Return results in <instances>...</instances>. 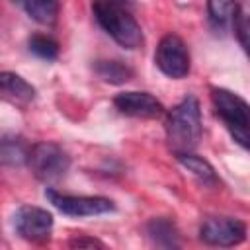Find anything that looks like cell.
Wrapping results in <instances>:
<instances>
[{
	"instance_id": "1",
	"label": "cell",
	"mask_w": 250,
	"mask_h": 250,
	"mask_svg": "<svg viewBox=\"0 0 250 250\" xmlns=\"http://www.w3.org/2000/svg\"><path fill=\"white\" fill-rule=\"evenodd\" d=\"M201 141V105L195 96H186L166 115V143L178 154L193 152Z\"/></svg>"
},
{
	"instance_id": "2",
	"label": "cell",
	"mask_w": 250,
	"mask_h": 250,
	"mask_svg": "<svg viewBox=\"0 0 250 250\" xmlns=\"http://www.w3.org/2000/svg\"><path fill=\"white\" fill-rule=\"evenodd\" d=\"M92 12L100 27L123 49H139L143 45V29L139 21L115 0H98Z\"/></svg>"
},
{
	"instance_id": "3",
	"label": "cell",
	"mask_w": 250,
	"mask_h": 250,
	"mask_svg": "<svg viewBox=\"0 0 250 250\" xmlns=\"http://www.w3.org/2000/svg\"><path fill=\"white\" fill-rule=\"evenodd\" d=\"M211 102L234 143L250 150V104L227 88H211Z\"/></svg>"
},
{
	"instance_id": "4",
	"label": "cell",
	"mask_w": 250,
	"mask_h": 250,
	"mask_svg": "<svg viewBox=\"0 0 250 250\" xmlns=\"http://www.w3.org/2000/svg\"><path fill=\"white\" fill-rule=\"evenodd\" d=\"M27 166L31 168L37 180L45 184H53V182H59L68 172L70 156L61 145L51 141H41L31 146Z\"/></svg>"
},
{
	"instance_id": "5",
	"label": "cell",
	"mask_w": 250,
	"mask_h": 250,
	"mask_svg": "<svg viewBox=\"0 0 250 250\" xmlns=\"http://www.w3.org/2000/svg\"><path fill=\"white\" fill-rule=\"evenodd\" d=\"M45 197L53 207H57L62 215L68 217H94L115 211V203L109 197L102 195H68L59 193L53 188H47Z\"/></svg>"
},
{
	"instance_id": "6",
	"label": "cell",
	"mask_w": 250,
	"mask_h": 250,
	"mask_svg": "<svg viewBox=\"0 0 250 250\" xmlns=\"http://www.w3.org/2000/svg\"><path fill=\"white\" fill-rule=\"evenodd\" d=\"M154 62L158 66V70L162 74H166L168 78H186L189 74V66H191V59H189V51L184 43L182 37L174 35V33H166L156 47L154 53Z\"/></svg>"
},
{
	"instance_id": "7",
	"label": "cell",
	"mask_w": 250,
	"mask_h": 250,
	"mask_svg": "<svg viewBox=\"0 0 250 250\" xmlns=\"http://www.w3.org/2000/svg\"><path fill=\"white\" fill-rule=\"evenodd\" d=\"M199 238L209 246H236L246 240V225L234 217L213 215L201 223Z\"/></svg>"
},
{
	"instance_id": "8",
	"label": "cell",
	"mask_w": 250,
	"mask_h": 250,
	"mask_svg": "<svg viewBox=\"0 0 250 250\" xmlns=\"http://www.w3.org/2000/svg\"><path fill=\"white\" fill-rule=\"evenodd\" d=\"M16 232L29 242H47L53 230V215L35 205H21L14 213Z\"/></svg>"
},
{
	"instance_id": "9",
	"label": "cell",
	"mask_w": 250,
	"mask_h": 250,
	"mask_svg": "<svg viewBox=\"0 0 250 250\" xmlns=\"http://www.w3.org/2000/svg\"><path fill=\"white\" fill-rule=\"evenodd\" d=\"M113 105L119 113L129 117H141V119H156L164 113V105L160 100H156L148 92H121L113 98Z\"/></svg>"
},
{
	"instance_id": "10",
	"label": "cell",
	"mask_w": 250,
	"mask_h": 250,
	"mask_svg": "<svg viewBox=\"0 0 250 250\" xmlns=\"http://www.w3.org/2000/svg\"><path fill=\"white\" fill-rule=\"evenodd\" d=\"M0 88H2L4 100H8L14 105L23 107L35 98V88L29 82H25L20 74L10 72V70H4L0 74Z\"/></svg>"
},
{
	"instance_id": "11",
	"label": "cell",
	"mask_w": 250,
	"mask_h": 250,
	"mask_svg": "<svg viewBox=\"0 0 250 250\" xmlns=\"http://www.w3.org/2000/svg\"><path fill=\"white\" fill-rule=\"evenodd\" d=\"M31 145L16 135H4L0 141V160L4 166H23L29 162Z\"/></svg>"
},
{
	"instance_id": "12",
	"label": "cell",
	"mask_w": 250,
	"mask_h": 250,
	"mask_svg": "<svg viewBox=\"0 0 250 250\" xmlns=\"http://www.w3.org/2000/svg\"><path fill=\"white\" fill-rule=\"evenodd\" d=\"M18 4L33 21L41 25H53L59 16V0H10Z\"/></svg>"
},
{
	"instance_id": "13",
	"label": "cell",
	"mask_w": 250,
	"mask_h": 250,
	"mask_svg": "<svg viewBox=\"0 0 250 250\" xmlns=\"http://www.w3.org/2000/svg\"><path fill=\"white\" fill-rule=\"evenodd\" d=\"M146 234L152 240V244L162 246V248H178L180 246V236L178 229L170 219H150L146 223Z\"/></svg>"
},
{
	"instance_id": "14",
	"label": "cell",
	"mask_w": 250,
	"mask_h": 250,
	"mask_svg": "<svg viewBox=\"0 0 250 250\" xmlns=\"http://www.w3.org/2000/svg\"><path fill=\"white\" fill-rule=\"evenodd\" d=\"M94 72L98 74L100 80H104L107 84H115V86L129 82L135 74V70L121 61H96Z\"/></svg>"
},
{
	"instance_id": "15",
	"label": "cell",
	"mask_w": 250,
	"mask_h": 250,
	"mask_svg": "<svg viewBox=\"0 0 250 250\" xmlns=\"http://www.w3.org/2000/svg\"><path fill=\"white\" fill-rule=\"evenodd\" d=\"M178 162L188 170L191 172L197 180H201L203 184H211V186H217L219 184V178H217V172L215 168L201 156L193 154V152H186V154H178L176 156Z\"/></svg>"
},
{
	"instance_id": "16",
	"label": "cell",
	"mask_w": 250,
	"mask_h": 250,
	"mask_svg": "<svg viewBox=\"0 0 250 250\" xmlns=\"http://www.w3.org/2000/svg\"><path fill=\"white\" fill-rule=\"evenodd\" d=\"M232 29L238 39V45L250 59V0H238L236 12L232 18Z\"/></svg>"
},
{
	"instance_id": "17",
	"label": "cell",
	"mask_w": 250,
	"mask_h": 250,
	"mask_svg": "<svg viewBox=\"0 0 250 250\" xmlns=\"http://www.w3.org/2000/svg\"><path fill=\"white\" fill-rule=\"evenodd\" d=\"M234 12H236V0H207L209 21L219 29L232 23Z\"/></svg>"
},
{
	"instance_id": "18",
	"label": "cell",
	"mask_w": 250,
	"mask_h": 250,
	"mask_svg": "<svg viewBox=\"0 0 250 250\" xmlns=\"http://www.w3.org/2000/svg\"><path fill=\"white\" fill-rule=\"evenodd\" d=\"M27 49H29V53H33L35 57H39L43 61H55L59 57V43L53 37H47L41 33H35L29 37Z\"/></svg>"
},
{
	"instance_id": "19",
	"label": "cell",
	"mask_w": 250,
	"mask_h": 250,
	"mask_svg": "<svg viewBox=\"0 0 250 250\" xmlns=\"http://www.w3.org/2000/svg\"><path fill=\"white\" fill-rule=\"evenodd\" d=\"M72 248H105V244L98 238H90V236H78V238H72L68 242Z\"/></svg>"
},
{
	"instance_id": "20",
	"label": "cell",
	"mask_w": 250,
	"mask_h": 250,
	"mask_svg": "<svg viewBox=\"0 0 250 250\" xmlns=\"http://www.w3.org/2000/svg\"><path fill=\"white\" fill-rule=\"evenodd\" d=\"M115 2H121L123 4V2H133V0H115Z\"/></svg>"
}]
</instances>
